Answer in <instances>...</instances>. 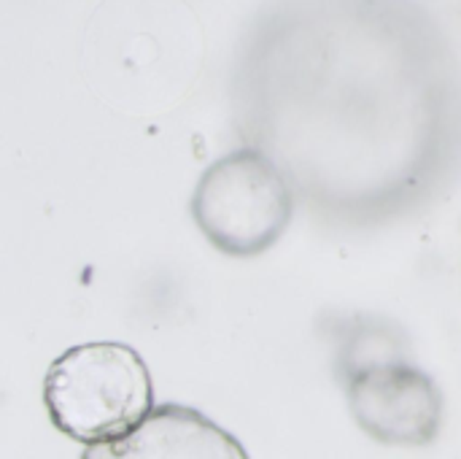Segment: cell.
<instances>
[{"instance_id":"obj_2","label":"cell","mask_w":461,"mask_h":459,"mask_svg":"<svg viewBox=\"0 0 461 459\" xmlns=\"http://www.w3.org/2000/svg\"><path fill=\"white\" fill-rule=\"evenodd\" d=\"M294 195L281 165L262 149H238L200 176L192 216L203 235L230 257L267 252L289 227Z\"/></svg>"},{"instance_id":"obj_3","label":"cell","mask_w":461,"mask_h":459,"mask_svg":"<svg viewBox=\"0 0 461 459\" xmlns=\"http://www.w3.org/2000/svg\"><path fill=\"white\" fill-rule=\"evenodd\" d=\"M348 400L362 430L381 444L424 446L440 430L438 387L405 363L359 371L348 384Z\"/></svg>"},{"instance_id":"obj_4","label":"cell","mask_w":461,"mask_h":459,"mask_svg":"<svg viewBox=\"0 0 461 459\" xmlns=\"http://www.w3.org/2000/svg\"><path fill=\"white\" fill-rule=\"evenodd\" d=\"M86 457H246V452L203 414L184 406H154L130 436L86 449Z\"/></svg>"},{"instance_id":"obj_1","label":"cell","mask_w":461,"mask_h":459,"mask_svg":"<svg viewBox=\"0 0 461 459\" xmlns=\"http://www.w3.org/2000/svg\"><path fill=\"white\" fill-rule=\"evenodd\" d=\"M43 403L59 433L95 449L122 441L154 411V384L132 346L92 341L49 365Z\"/></svg>"}]
</instances>
